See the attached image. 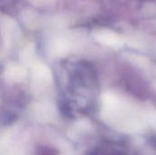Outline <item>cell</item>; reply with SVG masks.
I'll use <instances>...</instances> for the list:
<instances>
[{"label": "cell", "mask_w": 156, "mask_h": 155, "mask_svg": "<svg viewBox=\"0 0 156 155\" xmlns=\"http://www.w3.org/2000/svg\"><path fill=\"white\" fill-rule=\"evenodd\" d=\"M101 115L107 123L124 132L143 130L150 122L151 113L143 114L132 105L122 101L117 95L106 92L101 97Z\"/></svg>", "instance_id": "obj_1"}, {"label": "cell", "mask_w": 156, "mask_h": 155, "mask_svg": "<svg viewBox=\"0 0 156 155\" xmlns=\"http://www.w3.org/2000/svg\"><path fill=\"white\" fill-rule=\"evenodd\" d=\"M98 39L101 43L107 46L112 47V48H120L122 46V43H123L122 39L118 35L112 32H103L100 34V36L98 37Z\"/></svg>", "instance_id": "obj_2"}, {"label": "cell", "mask_w": 156, "mask_h": 155, "mask_svg": "<svg viewBox=\"0 0 156 155\" xmlns=\"http://www.w3.org/2000/svg\"><path fill=\"white\" fill-rule=\"evenodd\" d=\"M33 79L34 81L45 85L51 79L50 70H48V69H47L45 66H37L33 70Z\"/></svg>", "instance_id": "obj_3"}, {"label": "cell", "mask_w": 156, "mask_h": 155, "mask_svg": "<svg viewBox=\"0 0 156 155\" xmlns=\"http://www.w3.org/2000/svg\"><path fill=\"white\" fill-rule=\"evenodd\" d=\"M20 154L19 150L15 144L10 142L9 139H0V155H18Z\"/></svg>", "instance_id": "obj_4"}, {"label": "cell", "mask_w": 156, "mask_h": 155, "mask_svg": "<svg viewBox=\"0 0 156 155\" xmlns=\"http://www.w3.org/2000/svg\"><path fill=\"white\" fill-rule=\"evenodd\" d=\"M6 76H7L8 79H12V80L20 81V80H22V79L25 78L26 72H25V70H23L22 69L17 68V67H15V68H13V69L7 70Z\"/></svg>", "instance_id": "obj_5"}]
</instances>
